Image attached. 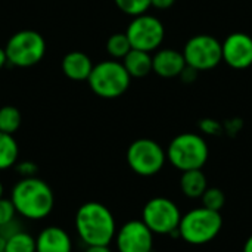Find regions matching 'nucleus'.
<instances>
[{
	"instance_id": "obj_1",
	"label": "nucleus",
	"mask_w": 252,
	"mask_h": 252,
	"mask_svg": "<svg viewBox=\"0 0 252 252\" xmlns=\"http://www.w3.org/2000/svg\"><path fill=\"white\" fill-rule=\"evenodd\" d=\"M75 229L87 247L109 245L117 233L115 219L100 202H86L75 214Z\"/></svg>"
},
{
	"instance_id": "obj_33",
	"label": "nucleus",
	"mask_w": 252,
	"mask_h": 252,
	"mask_svg": "<svg viewBox=\"0 0 252 252\" xmlns=\"http://www.w3.org/2000/svg\"><path fill=\"white\" fill-rule=\"evenodd\" d=\"M0 198H3V185L0 182Z\"/></svg>"
},
{
	"instance_id": "obj_27",
	"label": "nucleus",
	"mask_w": 252,
	"mask_h": 252,
	"mask_svg": "<svg viewBox=\"0 0 252 252\" xmlns=\"http://www.w3.org/2000/svg\"><path fill=\"white\" fill-rule=\"evenodd\" d=\"M196 77H198V71L196 69H193L192 66H185V69L182 71V74H180V78H182V81L183 83H186V84H190V83H193L195 80H196Z\"/></svg>"
},
{
	"instance_id": "obj_15",
	"label": "nucleus",
	"mask_w": 252,
	"mask_h": 252,
	"mask_svg": "<svg viewBox=\"0 0 252 252\" xmlns=\"http://www.w3.org/2000/svg\"><path fill=\"white\" fill-rule=\"evenodd\" d=\"M93 69L92 59L83 52H69L62 59L63 74L74 81H84Z\"/></svg>"
},
{
	"instance_id": "obj_22",
	"label": "nucleus",
	"mask_w": 252,
	"mask_h": 252,
	"mask_svg": "<svg viewBox=\"0 0 252 252\" xmlns=\"http://www.w3.org/2000/svg\"><path fill=\"white\" fill-rule=\"evenodd\" d=\"M201 201H202V207L204 208H208L211 211H221L224 204H226V195L221 189L219 188H208L202 196H201Z\"/></svg>"
},
{
	"instance_id": "obj_3",
	"label": "nucleus",
	"mask_w": 252,
	"mask_h": 252,
	"mask_svg": "<svg viewBox=\"0 0 252 252\" xmlns=\"http://www.w3.org/2000/svg\"><path fill=\"white\" fill-rule=\"evenodd\" d=\"M167 161L177 170H201L210 157V148L207 140L196 133H182L176 136L167 151Z\"/></svg>"
},
{
	"instance_id": "obj_20",
	"label": "nucleus",
	"mask_w": 252,
	"mask_h": 252,
	"mask_svg": "<svg viewBox=\"0 0 252 252\" xmlns=\"http://www.w3.org/2000/svg\"><path fill=\"white\" fill-rule=\"evenodd\" d=\"M130 50H131V44L126 32H115L106 41V52L115 61L123 59Z\"/></svg>"
},
{
	"instance_id": "obj_8",
	"label": "nucleus",
	"mask_w": 252,
	"mask_h": 252,
	"mask_svg": "<svg viewBox=\"0 0 252 252\" xmlns=\"http://www.w3.org/2000/svg\"><path fill=\"white\" fill-rule=\"evenodd\" d=\"M167 161L162 146L152 139H137L127 149L128 167L142 177L158 174Z\"/></svg>"
},
{
	"instance_id": "obj_14",
	"label": "nucleus",
	"mask_w": 252,
	"mask_h": 252,
	"mask_svg": "<svg viewBox=\"0 0 252 252\" xmlns=\"http://www.w3.org/2000/svg\"><path fill=\"white\" fill-rule=\"evenodd\" d=\"M72 244L69 235L58 226L43 229L35 239V252H71Z\"/></svg>"
},
{
	"instance_id": "obj_17",
	"label": "nucleus",
	"mask_w": 252,
	"mask_h": 252,
	"mask_svg": "<svg viewBox=\"0 0 252 252\" xmlns=\"http://www.w3.org/2000/svg\"><path fill=\"white\" fill-rule=\"evenodd\" d=\"M180 189H182L183 195L190 199L201 198L202 193L208 189V180H207V176L204 174L202 168L183 171L182 177H180Z\"/></svg>"
},
{
	"instance_id": "obj_19",
	"label": "nucleus",
	"mask_w": 252,
	"mask_h": 252,
	"mask_svg": "<svg viewBox=\"0 0 252 252\" xmlns=\"http://www.w3.org/2000/svg\"><path fill=\"white\" fill-rule=\"evenodd\" d=\"M4 252H35V239L21 230H15L7 236Z\"/></svg>"
},
{
	"instance_id": "obj_25",
	"label": "nucleus",
	"mask_w": 252,
	"mask_h": 252,
	"mask_svg": "<svg viewBox=\"0 0 252 252\" xmlns=\"http://www.w3.org/2000/svg\"><path fill=\"white\" fill-rule=\"evenodd\" d=\"M199 128L202 130V133H205L208 136H217L223 131V126L214 118H204L199 123Z\"/></svg>"
},
{
	"instance_id": "obj_11",
	"label": "nucleus",
	"mask_w": 252,
	"mask_h": 252,
	"mask_svg": "<svg viewBox=\"0 0 252 252\" xmlns=\"http://www.w3.org/2000/svg\"><path fill=\"white\" fill-rule=\"evenodd\" d=\"M118 252H152L154 233L142 220H130L115 233Z\"/></svg>"
},
{
	"instance_id": "obj_24",
	"label": "nucleus",
	"mask_w": 252,
	"mask_h": 252,
	"mask_svg": "<svg viewBox=\"0 0 252 252\" xmlns=\"http://www.w3.org/2000/svg\"><path fill=\"white\" fill-rule=\"evenodd\" d=\"M16 210L10 199L0 198V229L13 223Z\"/></svg>"
},
{
	"instance_id": "obj_29",
	"label": "nucleus",
	"mask_w": 252,
	"mask_h": 252,
	"mask_svg": "<svg viewBox=\"0 0 252 252\" xmlns=\"http://www.w3.org/2000/svg\"><path fill=\"white\" fill-rule=\"evenodd\" d=\"M86 252H112L108 245H94V247H87Z\"/></svg>"
},
{
	"instance_id": "obj_6",
	"label": "nucleus",
	"mask_w": 252,
	"mask_h": 252,
	"mask_svg": "<svg viewBox=\"0 0 252 252\" xmlns=\"http://www.w3.org/2000/svg\"><path fill=\"white\" fill-rule=\"evenodd\" d=\"M4 52L9 63L19 68H28L44 58L46 41L40 32L34 30H22L7 40Z\"/></svg>"
},
{
	"instance_id": "obj_2",
	"label": "nucleus",
	"mask_w": 252,
	"mask_h": 252,
	"mask_svg": "<svg viewBox=\"0 0 252 252\" xmlns=\"http://www.w3.org/2000/svg\"><path fill=\"white\" fill-rule=\"evenodd\" d=\"M10 201L16 213L28 220H41L47 217L55 205V196L50 186L37 177L21 179L12 189Z\"/></svg>"
},
{
	"instance_id": "obj_26",
	"label": "nucleus",
	"mask_w": 252,
	"mask_h": 252,
	"mask_svg": "<svg viewBox=\"0 0 252 252\" xmlns=\"http://www.w3.org/2000/svg\"><path fill=\"white\" fill-rule=\"evenodd\" d=\"M16 170L18 173L22 176V179H27V177H35V173H37V165L31 161H22L16 165Z\"/></svg>"
},
{
	"instance_id": "obj_30",
	"label": "nucleus",
	"mask_w": 252,
	"mask_h": 252,
	"mask_svg": "<svg viewBox=\"0 0 252 252\" xmlns=\"http://www.w3.org/2000/svg\"><path fill=\"white\" fill-rule=\"evenodd\" d=\"M6 63H7L6 52H4V49H1V47H0V69H1Z\"/></svg>"
},
{
	"instance_id": "obj_13",
	"label": "nucleus",
	"mask_w": 252,
	"mask_h": 252,
	"mask_svg": "<svg viewBox=\"0 0 252 252\" xmlns=\"http://www.w3.org/2000/svg\"><path fill=\"white\" fill-rule=\"evenodd\" d=\"M186 66L183 53L174 49H159L152 56V71L162 78L180 77Z\"/></svg>"
},
{
	"instance_id": "obj_9",
	"label": "nucleus",
	"mask_w": 252,
	"mask_h": 252,
	"mask_svg": "<svg viewBox=\"0 0 252 252\" xmlns=\"http://www.w3.org/2000/svg\"><path fill=\"white\" fill-rule=\"evenodd\" d=\"M183 58L188 66L199 71L216 68L221 59V41L210 34H198L188 40L183 47Z\"/></svg>"
},
{
	"instance_id": "obj_21",
	"label": "nucleus",
	"mask_w": 252,
	"mask_h": 252,
	"mask_svg": "<svg viewBox=\"0 0 252 252\" xmlns=\"http://www.w3.org/2000/svg\"><path fill=\"white\" fill-rule=\"evenodd\" d=\"M21 121L22 117L18 108L10 105L0 108V131L13 134L21 127Z\"/></svg>"
},
{
	"instance_id": "obj_5",
	"label": "nucleus",
	"mask_w": 252,
	"mask_h": 252,
	"mask_svg": "<svg viewBox=\"0 0 252 252\" xmlns=\"http://www.w3.org/2000/svg\"><path fill=\"white\" fill-rule=\"evenodd\" d=\"M131 77L126 71L123 62L115 59L103 61L93 65L87 83L94 94L103 99H115L123 96L130 87Z\"/></svg>"
},
{
	"instance_id": "obj_28",
	"label": "nucleus",
	"mask_w": 252,
	"mask_h": 252,
	"mask_svg": "<svg viewBox=\"0 0 252 252\" xmlns=\"http://www.w3.org/2000/svg\"><path fill=\"white\" fill-rule=\"evenodd\" d=\"M176 0H151V7L155 9H168L174 4Z\"/></svg>"
},
{
	"instance_id": "obj_31",
	"label": "nucleus",
	"mask_w": 252,
	"mask_h": 252,
	"mask_svg": "<svg viewBox=\"0 0 252 252\" xmlns=\"http://www.w3.org/2000/svg\"><path fill=\"white\" fill-rule=\"evenodd\" d=\"M242 252H252V235L247 239V242H245V245H244V250Z\"/></svg>"
},
{
	"instance_id": "obj_32",
	"label": "nucleus",
	"mask_w": 252,
	"mask_h": 252,
	"mask_svg": "<svg viewBox=\"0 0 252 252\" xmlns=\"http://www.w3.org/2000/svg\"><path fill=\"white\" fill-rule=\"evenodd\" d=\"M6 241H7V236H6V235H0V252H4Z\"/></svg>"
},
{
	"instance_id": "obj_12",
	"label": "nucleus",
	"mask_w": 252,
	"mask_h": 252,
	"mask_svg": "<svg viewBox=\"0 0 252 252\" xmlns=\"http://www.w3.org/2000/svg\"><path fill=\"white\" fill-rule=\"evenodd\" d=\"M221 59L233 69L252 66V37L247 32H232L221 43Z\"/></svg>"
},
{
	"instance_id": "obj_18",
	"label": "nucleus",
	"mask_w": 252,
	"mask_h": 252,
	"mask_svg": "<svg viewBox=\"0 0 252 252\" xmlns=\"http://www.w3.org/2000/svg\"><path fill=\"white\" fill-rule=\"evenodd\" d=\"M19 148L12 134L0 131V170H7L16 164Z\"/></svg>"
},
{
	"instance_id": "obj_4",
	"label": "nucleus",
	"mask_w": 252,
	"mask_h": 252,
	"mask_svg": "<svg viewBox=\"0 0 252 252\" xmlns=\"http://www.w3.org/2000/svg\"><path fill=\"white\" fill-rule=\"evenodd\" d=\"M223 227V217L219 211L208 208H195L182 216L179 236L189 245H205L214 241Z\"/></svg>"
},
{
	"instance_id": "obj_10",
	"label": "nucleus",
	"mask_w": 252,
	"mask_h": 252,
	"mask_svg": "<svg viewBox=\"0 0 252 252\" xmlns=\"http://www.w3.org/2000/svg\"><path fill=\"white\" fill-rule=\"evenodd\" d=\"M126 34L130 40L131 49L151 53L162 44L165 28L157 16L143 13L133 18Z\"/></svg>"
},
{
	"instance_id": "obj_23",
	"label": "nucleus",
	"mask_w": 252,
	"mask_h": 252,
	"mask_svg": "<svg viewBox=\"0 0 252 252\" xmlns=\"http://www.w3.org/2000/svg\"><path fill=\"white\" fill-rule=\"evenodd\" d=\"M121 12L130 16H139L148 12L151 7V0H114Z\"/></svg>"
},
{
	"instance_id": "obj_7",
	"label": "nucleus",
	"mask_w": 252,
	"mask_h": 252,
	"mask_svg": "<svg viewBox=\"0 0 252 252\" xmlns=\"http://www.w3.org/2000/svg\"><path fill=\"white\" fill-rule=\"evenodd\" d=\"M182 213L168 198L157 196L149 199L142 211V221L154 235H177Z\"/></svg>"
},
{
	"instance_id": "obj_16",
	"label": "nucleus",
	"mask_w": 252,
	"mask_h": 252,
	"mask_svg": "<svg viewBox=\"0 0 252 252\" xmlns=\"http://www.w3.org/2000/svg\"><path fill=\"white\" fill-rule=\"evenodd\" d=\"M123 65L131 78H142L152 72V56L149 52L131 49L123 58Z\"/></svg>"
}]
</instances>
